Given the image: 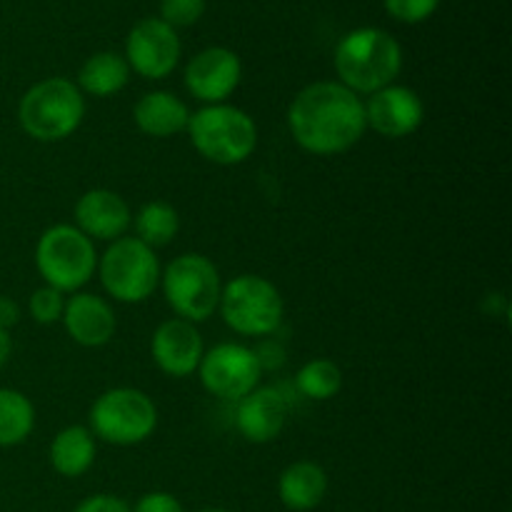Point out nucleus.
<instances>
[{
	"label": "nucleus",
	"instance_id": "f257e3e1",
	"mask_svg": "<svg viewBox=\"0 0 512 512\" xmlns=\"http://www.w3.org/2000/svg\"><path fill=\"white\" fill-rule=\"evenodd\" d=\"M288 128L295 143L308 153H345L368 130L365 105L343 83L323 80L295 95L288 108Z\"/></svg>",
	"mask_w": 512,
	"mask_h": 512
},
{
	"label": "nucleus",
	"instance_id": "f03ea898",
	"mask_svg": "<svg viewBox=\"0 0 512 512\" xmlns=\"http://www.w3.org/2000/svg\"><path fill=\"white\" fill-rule=\"evenodd\" d=\"M403 68V50L390 33L380 28H358L335 48V70L340 83L355 95H373L393 85Z\"/></svg>",
	"mask_w": 512,
	"mask_h": 512
},
{
	"label": "nucleus",
	"instance_id": "7ed1b4c3",
	"mask_svg": "<svg viewBox=\"0 0 512 512\" xmlns=\"http://www.w3.org/2000/svg\"><path fill=\"white\" fill-rule=\"evenodd\" d=\"M18 118L33 140L58 143V140L70 138L83 123V93L68 78H45L23 95Z\"/></svg>",
	"mask_w": 512,
	"mask_h": 512
},
{
	"label": "nucleus",
	"instance_id": "20e7f679",
	"mask_svg": "<svg viewBox=\"0 0 512 512\" xmlns=\"http://www.w3.org/2000/svg\"><path fill=\"white\" fill-rule=\"evenodd\" d=\"M188 135L193 148L215 165H240L258 145V128L245 110L235 105H205L190 115Z\"/></svg>",
	"mask_w": 512,
	"mask_h": 512
},
{
	"label": "nucleus",
	"instance_id": "39448f33",
	"mask_svg": "<svg viewBox=\"0 0 512 512\" xmlns=\"http://www.w3.org/2000/svg\"><path fill=\"white\" fill-rule=\"evenodd\" d=\"M35 268L45 285L58 293H75L93 278L98 253L93 240L85 238L75 225H53L35 245Z\"/></svg>",
	"mask_w": 512,
	"mask_h": 512
},
{
	"label": "nucleus",
	"instance_id": "423d86ee",
	"mask_svg": "<svg viewBox=\"0 0 512 512\" xmlns=\"http://www.w3.org/2000/svg\"><path fill=\"white\" fill-rule=\"evenodd\" d=\"M155 428H158V408L143 390H105L90 408V433L103 443L130 448L145 443Z\"/></svg>",
	"mask_w": 512,
	"mask_h": 512
},
{
	"label": "nucleus",
	"instance_id": "0eeeda50",
	"mask_svg": "<svg viewBox=\"0 0 512 512\" xmlns=\"http://www.w3.org/2000/svg\"><path fill=\"white\" fill-rule=\"evenodd\" d=\"M220 313L238 335L265 338L283 323L285 303L280 290L260 275H238L220 293Z\"/></svg>",
	"mask_w": 512,
	"mask_h": 512
},
{
	"label": "nucleus",
	"instance_id": "6e6552de",
	"mask_svg": "<svg viewBox=\"0 0 512 512\" xmlns=\"http://www.w3.org/2000/svg\"><path fill=\"white\" fill-rule=\"evenodd\" d=\"M160 280H163L165 300L180 320H188L193 325L203 323L218 310L223 285H220L218 268L205 255H178L165 268Z\"/></svg>",
	"mask_w": 512,
	"mask_h": 512
},
{
	"label": "nucleus",
	"instance_id": "1a4fd4ad",
	"mask_svg": "<svg viewBox=\"0 0 512 512\" xmlns=\"http://www.w3.org/2000/svg\"><path fill=\"white\" fill-rule=\"evenodd\" d=\"M100 283L118 303H145L160 283V263L153 248L138 238L113 240L100 258Z\"/></svg>",
	"mask_w": 512,
	"mask_h": 512
},
{
	"label": "nucleus",
	"instance_id": "9d476101",
	"mask_svg": "<svg viewBox=\"0 0 512 512\" xmlns=\"http://www.w3.org/2000/svg\"><path fill=\"white\" fill-rule=\"evenodd\" d=\"M198 373L210 395L223 400H243L258 388L263 370L255 360L253 348L240 343H220L203 353Z\"/></svg>",
	"mask_w": 512,
	"mask_h": 512
},
{
	"label": "nucleus",
	"instance_id": "9b49d317",
	"mask_svg": "<svg viewBox=\"0 0 512 512\" xmlns=\"http://www.w3.org/2000/svg\"><path fill=\"white\" fill-rule=\"evenodd\" d=\"M180 60V38L160 18H145L133 25L125 40V63L145 80H163Z\"/></svg>",
	"mask_w": 512,
	"mask_h": 512
},
{
	"label": "nucleus",
	"instance_id": "f8f14e48",
	"mask_svg": "<svg viewBox=\"0 0 512 512\" xmlns=\"http://www.w3.org/2000/svg\"><path fill=\"white\" fill-rule=\"evenodd\" d=\"M365 105V123L383 138H408L423 125L425 105L415 90L405 85H388L370 95Z\"/></svg>",
	"mask_w": 512,
	"mask_h": 512
},
{
	"label": "nucleus",
	"instance_id": "ddd939ff",
	"mask_svg": "<svg viewBox=\"0 0 512 512\" xmlns=\"http://www.w3.org/2000/svg\"><path fill=\"white\" fill-rule=\"evenodd\" d=\"M243 78L240 58L228 48H205L185 68V88L208 105L225 103Z\"/></svg>",
	"mask_w": 512,
	"mask_h": 512
},
{
	"label": "nucleus",
	"instance_id": "4468645a",
	"mask_svg": "<svg viewBox=\"0 0 512 512\" xmlns=\"http://www.w3.org/2000/svg\"><path fill=\"white\" fill-rule=\"evenodd\" d=\"M150 353H153L155 365L170 378H188L198 370L203 360V338L198 328L188 320H165L158 325L150 340Z\"/></svg>",
	"mask_w": 512,
	"mask_h": 512
},
{
	"label": "nucleus",
	"instance_id": "2eb2a0df",
	"mask_svg": "<svg viewBox=\"0 0 512 512\" xmlns=\"http://www.w3.org/2000/svg\"><path fill=\"white\" fill-rule=\"evenodd\" d=\"M75 228L90 240H118L133 223L128 203L105 188L88 190L75 203Z\"/></svg>",
	"mask_w": 512,
	"mask_h": 512
},
{
	"label": "nucleus",
	"instance_id": "dca6fc26",
	"mask_svg": "<svg viewBox=\"0 0 512 512\" xmlns=\"http://www.w3.org/2000/svg\"><path fill=\"white\" fill-rule=\"evenodd\" d=\"M288 420V403L275 388H255L238 400L235 428L248 443L263 445L278 438Z\"/></svg>",
	"mask_w": 512,
	"mask_h": 512
},
{
	"label": "nucleus",
	"instance_id": "f3484780",
	"mask_svg": "<svg viewBox=\"0 0 512 512\" xmlns=\"http://www.w3.org/2000/svg\"><path fill=\"white\" fill-rule=\"evenodd\" d=\"M60 320L70 338L83 348H103L113 340L115 328H118L113 308L93 293H78L65 300Z\"/></svg>",
	"mask_w": 512,
	"mask_h": 512
},
{
	"label": "nucleus",
	"instance_id": "a211bd4d",
	"mask_svg": "<svg viewBox=\"0 0 512 512\" xmlns=\"http://www.w3.org/2000/svg\"><path fill=\"white\" fill-rule=\"evenodd\" d=\"M133 118L135 125L150 138H173L188 130L190 110L178 95L168 90H153L135 103Z\"/></svg>",
	"mask_w": 512,
	"mask_h": 512
},
{
	"label": "nucleus",
	"instance_id": "6ab92c4d",
	"mask_svg": "<svg viewBox=\"0 0 512 512\" xmlns=\"http://www.w3.org/2000/svg\"><path fill=\"white\" fill-rule=\"evenodd\" d=\"M328 493V475L318 463L300 460L288 465L278 480L280 503L293 512L315 510Z\"/></svg>",
	"mask_w": 512,
	"mask_h": 512
},
{
	"label": "nucleus",
	"instance_id": "aec40b11",
	"mask_svg": "<svg viewBox=\"0 0 512 512\" xmlns=\"http://www.w3.org/2000/svg\"><path fill=\"white\" fill-rule=\"evenodd\" d=\"M95 463V435L83 425L60 430L50 443V465L63 478H80Z\"/></svg>",
	"mask_w": 512,
	"mask_h": 512
},
{
	"label": "nucleus",
	"instance_id": "412c9836",
	"mask_svg": "<svg viewBox=\"0 0 512 512\" xmlns=\"http://www.w3.org/2000/svg\"><path fill=\"white\" fill-rule=\"evenodd\" d=\"M130 80V65L118 53H95L83 63L78 73L80 88L93 98H110L120 93Z\"/></svg>",
	"mask_w": 512,
	"mask_h": 512
},
{
	"label": "nucleus",
	"instance_id": "4be33fe9",
	"mask_svg": "<svg viewBox=\"0 0 512 512\" xmlns=\"http://www.w3.org/2000/svg\"><path fill=\"white\" fill-rule=\"evenodd\" d=\"M35 428V408L23 393L0 388V448L25 443Z\"/></svg>",
	"mask_w": 512,
	"mask_h": 512
},
{
	"label": "nucleus",
	"instance_id": "5701e85b",
	"mask_svg": "<svg viewBox=\"0 0 512 512\" xmlns=\"http://www.w3.org/2000/svg\"><path fill=\"white\" fill-rule=\"evenodd\" d=\"M178 230V210L163 200L145 203L135 215V233H138L140 243H145L148 248H163L178 235Z\"/></svg>",
	"mask_w": 512,
	"mask_h": 512
},
{
	"label": "nucleus",
	"instance_id": "b1692460",
	"mask_svg": "<svg viewBox=\"0 0 512 512\" xmlns=\"http://www.w3.org/2000/svg\"><path fill=\"white\" fill-rule=\"evenodd\" d=\"M295 388L310 400H330L343 388V373L333 360H310L295 375Z\"/></svg>",
	"mask_w": 512,
	"mask_h": 512
},
{
	"label": "nucleus",
	"instance_id": "393cba45",
	"mask_svg": "<svg viewBox=\"0 0 512 512\" xmlns=\"http://www.w3.org/2000/svg\"><path fill=\"white\" fill-rule=\"evenodd\" d=\"M205 0H160V20L170 28H185L203 18Z\"/></svg>",
	"mask_w": 512,
	"mask_h": 512
},
{
	"label": "nucleus",
	"instance_id": "a878e982",
	"mask_svg": "<svg viewBox=\"0 0 512 512\" xmlns=\"http://www.w3.org/2000/svg\"><path fill=\"white\" fill-rule=\"evenodd\" d=\"M65 300L63 293L53 288H38L33 295H30V315L35 318V323L40 325H53L63 318Z\"/></svg>",
	"mask_w": 512,
	"mask_h": 512
},
{
	"label": "nucleus",
	"instance_id": "bb28decb",
	"mask_svg": "<svg viewBox=\"0 0 512 512\" xmlns=\"http://www.w3.org/2000/svg\"><path fill=\"white\" fill-rule=\"evenodd\" d=\"M390 18L400 23H423L438 10L440 0H383Z\"/></svg>",
	"mask_w": 512,
	"mask_h": 512
},
{
	"label": "nucleus",
	"instance_id": "cd10ccee",
	"mask_svg": "<svg viewBox=\"0 0 512 512\" xmlns=\"http://www.w3.org/2000/svg\"><path fill=\"white\" fill-rule=\"evenodd\" d=\"M133 512H183V505H180V500L175 495L158 490V493L143 495Z\"/></svg>",
	"mask_w": 512,
	"mask_h": 512
},
{
	"label": "nucleus",
	"instance_id": "c85d7f7f",
	"mask_svg": "<svg viewBox=\"0 0 512 512\" xmlns=\"http://www.w3.org/2000/svg\"><path fill=\"white\" fill-rule=\"evenodd\" d=\"M253 353H255V360H258L260 370L283 368L285 348H283V343H278V340H273V338L263 340V343H260Z\"/></svg>",
	"mask_w": 512,
	"mask_h": 512
},
{
	"label": "nucleus",
	"instance_id": "c756f323",
	"mask_svg": "<svg viewBox=\"0 0 512 512\" xmlns=\"http://www.w3.org/2000/svg\"><path fill=\"white\" fill-rule=\"evenodd\" d=\"M75 512H133L125 500L115 498V495H93L85 498L83 503L75 508Z\"/></svg>",
	"mask_w": 512,
	"mask_h": 512
},
{
	"label": "nucleus",
	"instance_id": "7c9ffc66",
	"mask_svg": "<svg viewBox=\"0 0 512 512\" xmlns=\"http://www.w3.org/2000/svg\"><path fill=\"white\" fill-rule=\"evenodd\" d=\"M20 320V308L13 298H0V328H13Z\"/></svg>",
	"mask_w": 512,
	"mask_h": 512
},
{
	"label": "nucleus",
	"instance_id": "2f4dec72",
	"mask_svg": "<svg viewBox=\"0 0 512 512\" xmlns=\"http://www.w3.org/2000/svg\"><path fill=\"white\" fill-rule=\"evenodd\" d=\"M10 353H13V340H10V333L5 328H0V368L8 363Z\"/></svg>",
	"mask_w": 512,
	"mask_h": 512
},
{
	"label": "nucleus",
	"instance_id": "473e14b6",
	"mask_svg": "<svg viewBox=\"0 0 512 512\" xmlns=\"http://www.w3.org/2000/svg\"><path fill=\"white\" fill-rule=\"evenodd\" d=\"M198 512H230V510H223V508H205V510H198Z\"/></svg>",
	"mask_w": 512,
	"mask_h": 512
}]
</instances>
